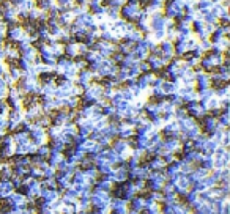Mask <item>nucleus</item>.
<instances>
[{
	"instance_id": "1",
	"label": "nucleus",
	"mask_w": 230,
	"mask_h": 214,
	"mask_svg": "<svg viewBox=\"0 0 230 214\" xmlns=\"http://www.w3.org/2000/svg\"><path fill=\"white\" fill-rule=\"evenodd\" d=\"M183 11H185V0H164L161 13L169 21H173V22L180 21Z\"/></svg>"
},
{
	"instance_id": "2",
	"label": "nucleus",
	"mask_w": 230,
	"mask_h": 214,
	"mask_svg": "<svg viewBox=\"0 0 230 214\" xmlns=\"http://www.w3.org/2000/svg\"><path fill=\"white\" fill-rule=\"evenodd\" d=\"M17 6H14L10 0H3L0 2V19L3 21L5 25L17 22Z\"/></svg>"
},
{
	"instance_id": "3",
	"label": "nucleus",
	"mask_w": 230,
	"mask_h": 214,
	"mask_svg": "<svg viewBox=\"0 0 230 214\" xmlns=\"http://www.w3.org/2000/svg\"><path fill=\"white\" fill-rule=\"evenodd\" d=\"M25 33H24V29L19 22H13V24H8L6 29H5V41L6 43H11V44H16L19 43L21 40L25 38Z\"/></svg>"
},
{
	"instance_id": "4",
	"label": "nucleus",
	"mask_w": 230,
	"mask_h": 214,
	"mask_svg": "<svg viewBox=\"0 0 230 214\" xmlns=\"http://www.w3.org/2000/svg\"><path fill=\"white\" fill-rule=\"evenodd\" d=\"M142 8L137 5V3H129V2H125L120 6V19L128 22V24H134L137 19V14L140 13Z\"/></svg>"
},
{
	"instance_id": "5",
	"label": "nucleus",
	"mask_w": 230,
	"mask_h": 214,
	"mask_svg": "<svg viewBox=\"0 0 230 214\" xmlns=\"http://www.w3.org/2000/svg\"><path fill=\"white\" fill-rule=\"evenodd\" d=\"M169 24V19L165 17L161 11L159 13H153L148 17V27H150V33L151 32H161L165 30V27Z\"/></svg>"
},
{
	"instance_id": "6",
	"label": "nucleus",
	"mask_w": 230,
	"mask_h": 214,
	"mask_svg": "<svg viewBox=\"0 0 230 214\" xmlns=\"http://www.w3.org/2000/svg\"><path fill=\"white\" fill-rule=\"evenodd\" d=\"M73 22L88 30L91 25H95V24H96V17H95L93 14H90L88 11H82L80 14H77V16L74 17V21H73Z\"/></svg>"
},
{
	"instance_id": "7",
	"label": "nucleus",
	"mask_w": 230,
	"mask_h": 214,
	"mask_svg": "<svg viewBox=\"0 0 230 214\" xmlns=\"http://www.w3.org/2000/svg\"><path fill=\"white\" fill-rule=\"evenodd\" d=\"M87 11L90 14H93L95 17H103L106 14V8L101 5V2H98V0H88L87 2Z\"/></svg>"
},
{
	"instance_id": "8",
	"label": "nucleus",
	"mask_w": 230,
	"mask_h": 214,
	"mask_svg": "<svg viewBox=\"0 0 230 214\" xmlns=\"http://www.w3.org/2000/svg\"><path fill=\"white\" fill-rule=\"evenodd\" d=\"M162 5H164V0H148L143 10H145L147 13H148V14L159 13V11L162 10Z\"/></svg>"
},
{
	"instance_id": "9",
	"label": "nucleus",
	"mask_w": 230,
	"mask_h": 214,
	"mask_svg": "<svg viewBox=\"0 0 230 214\" xmlns=\"http://www.w3.org/2000/svg\"><path fill=\"white\" fill-rule=\"evenodd\" d=\"M211 6H213V2H211V0H197V2L194 3V10L202 13V11L211 10Z\"/></svg>"
},
{
	"instance_id": "10",
	"label": "nucleus",
	"mask_w": 230,
	"mask_h": 214,
	"mask_svg": "<svg viewBox=\"0 0 230 214\" xmlns=\"http://www.w3.org/2000/svg\"><path fill=\"white\" fill-rule=\"evenodd\" d=\"M55 5L58 6L60 11H71V8L74 6V0H55Z\"/></svg>"
},
{
	"instance_id": "11",
	"label": "nucleus",
	"mask_w": 230,
	"mask_h": 214,
	"mask_svg": "<svg viewBox=\"0 0 230 214\" xmlns=\"http://www.w3.org/2000/svg\"><path fill=\"white\" fill-rule=\"evenodd\" d=\"M106 14L110 21H117L120 19V8H106Z\"/></svg>"
},
{
	"instance_id": "12",
	"label": "nucleus",
	"mask_w": 230,
	"mask_h": 214,
	"mask_svg": "<svg viewBox=\"0 0 230 214\" xmlns=\"http://www.w3.org/2000/svg\"><path fill=\"white\" fill-rule=\"evenodd\" d=\"M0 2H3V0H0Z\"/></svg>"
}]
</instances>
